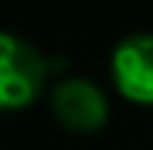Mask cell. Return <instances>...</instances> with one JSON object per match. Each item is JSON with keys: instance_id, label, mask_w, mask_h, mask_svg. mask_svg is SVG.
<instances>
[{"instance_id": "cell-2", "label": "cell", "mask_w": 153, "mask_h": 150, "mask_svg": "<svg viewBox=\"0 0 153 150\" xmlns=\"http://www.w3.org/2000/svg\"><path fill=\"white\" fill-rule=\"evenodd\" d=\"M50 106H53V116L59 119V125L69 128V131H78V134L103 128V122L109 116L106 94L88 78L59 81L50 94Z\"/></svg>"}, {"instance_id": "cell-3", "label": "cell", "mask_w": 153, "mask_h": 150, "mask_svg": "<svg viewBox=\"0 0 153 150\" xmlns=\"http://www.w3.org/2000/svg\"><path fill=\"white\" fill-rule=\"evenodd\" d=\"M109 69L125 100L153 106V35H131L119 41Z\"/></svg>"}, {"instance_id": "cell-1", "label": "cell", "mask_w": 153, "mask_h": 150, "mask_svg": "<svg viewBox=\"0 0 153 150\" xmlns=\"http://www.w3.org/2000/svg\"><path fill=\"white\" fill-rule=\"evenodd\" d=\"M47 81V63L25 38L3 31L0 35V106L22 110L38 100Z\"/></svg>"}]
</instances>
